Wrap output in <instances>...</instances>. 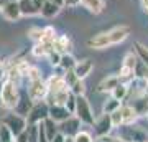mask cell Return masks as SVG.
I'll return each instance as SVG.
<instances>
[{"label": "cell", "instance_id": "41", "mask_svg": "<svg viewBox=\"0 0 148 142\" xmlns=\"http://www.w3.org/2000/svg\"><path fill=\"white\" fill-rule=\"evenodd\" d=\"M53 2H56V3H58V5H61V7L64 5V0H53Z\"/></svg>", "mask_w": 148, "mask_h": 142}, {"label": "cell", "instance_id": "39", "mask_svg": "<svg viewBox=\"0 0 148 142\" xmlns=\"http://www.w3.org/2000/svg\"><path fill=\"white\" fill-rule=\"evenodd\" d=\"M33 2H35V5H36L38 8H40V12H41V7H43V3H45L46 0H33Z\"/></svg>", "mask_w": 148, "mask_h": 142}, {"label": "cell", "instance_id": "35", "mask_svg": "<svg viewBox=\"0 0 148 142\" xmlns=\"http://www.w3.org/2000/svg\"><path fill=\"white\" fill-rule=\"evenodd\" d=\"M64 79H66V83H68V86L71 88L76 81H77V76H76V73H74V69H69V71H66V74H64Z\"/></svg>", "mask_w": 148, "mask_h": 142}, {"label": "cell", "instance_id": "5", "mask_svg": "<svg viewBox=\"0 0 148 142\" xmlns=\"http://www.w3.org/2000/svg\"><path fill=\"white\" fill-rule=\"evenodd\" d=\"M46 117H49V106L45 103H38L32 107L30 114H28V121L32 124H40L43 122Z\"/></svg>", "mask_w": 148, "mask_h": 142}, {"label": "cell", "instance_id": "18", "mask_svg": "<svg viewBox=\"0 0 148 142\" xmlns=\"http://www.w3.org/2000/svg\"><path fill=\"white\" fill-rule=\"evenodd\" d=\"M135 51H137L138 60L142 61V64H145L148 68V48L140 42H135Z\"/></svg>", "mask_w": 148, "mask_h": 142}, {"label": "cell", "instance_id": "16", "mask_svg": "<svg viewBox=\"0 0 148 142\" xmlns=\"http://www.w3.org/2000/svg\"><path fill=\"white\" fill-rule=\"evenodd\" d=\"M122 114H123V124H127V126L135 122L138 117V112L133 106H123L122 107Z\"/></svg>", "mask_w": 148, "mask_h": 142}, {"label": "cell", "instance_id": "14", "mask_svg": "<svg viewBox=\"0 0 148 142\" xmlns=\"http://www.w3.org/2000/svg\"><path fill=\"white\" fill-rule=\"evenodd\" d=\"M18 3H20L21 15H25V17H33V15H38V13H41V12H40V8L35 5V2H33V0H18Z\"/></svg>", "mask_w": 148, "mask_h": 142}, {"label": "cell", "instance_id": "48", "mask_svg": "<svg viewBox=\"0 0 148 142\" xmlns=\"http://www.w3.org/2000/svg\"><path fill=\"white\" fill-rule=\"evenodd\" d=\"M147 142H148V141H147Z\"/></svg>", "mask_w": 148, "mask_h": 142}, {"label": "cell", "instance_id": "33", "mask_svg": "<svg viewBox=\"0 0 148 142\" xmlns=\"http://www.w3.org/2000/svg\"><path fill=\"white\" fill-rule=\"evenodd\" d=\"M74 142H92V137H90L89 132L79 131L76 136H74Z\"/></svg>", "mask_w": 148, "mask_h": 142}, {"label": "cell", "instance_id": "26", "mask_svg": "<svg viewBox=\"0 0 148 142\" xmlns=\"http://www.w3.org/2000/svg\"><path fill=\"white\" fill-rule=\"evenodd\" d=\"M13 134H12V131L8 129V126H5L3 122H2V126H0V139H2V142H13Z\"/></svg>", "mask_w": 148, "mask_h": 142}, {"label": "cell", "instance_id": "19", "mask_svg": "<svg viewBox=\"0 0 148 142\" xmlns=\"http://www.w3.org/2000/svg\"><path fill=\"white\" fill-rule=\"evenodd\" d=\"M32 98L28 96L27 99H20V103H18V106H16L15 109L16 112L20 114V116H28L30 114V111H32Z\"/></svg>", "mask_w": 148, "mask_h": 142}, {"label": "cell", "instance_id": "37", "mask_svg": "<svg viewBox=\"0 0 148 142\" xmlns=\"http://www.w3.org/2000/svg\"><path fill=\"white\" fill-rule=\"evenodd\" d=\"M51 142H66V137H64L63 134H59V132H58V134L51 139Z\"/></svg>", "mask_w": 148, "mask_h": 142}, {"label": "cell", "instance_id": "6", "mask_svg": "<svg viewBox=\"0 0 148 142\" xmlns=\"http://www.w3.org/2000/svg\"><path fill=\"white\" fill-rule=\"evenodd\" d=\"M87 46L94 48V50H104V48L112 46V40H110L109 32L99 33V35H95V37L89 38V40H87Z\"/></svg>", "mask_w": 148, "mask_h": 142}, {"label": "cell", "instance_id": "4", "mask_svg": "<svg viewBox=\"0 0 148 142\" xmlns=\"http://www.w3.org/2000/svg\"><path fill=\"white\" fill-rule=\"evenodd\" d=\"M49 93L48 84L43 79H36V81H30V88H28V96L33 101H41L46 98V94Z\"/></svg>", "mask_w": 148, "mask_h": 142}, {"label": "cell", "instance_id": "28", "mask_svg": "<svg viewBox=\"0 0 148 142\" xmlns=\"http://www.w3.org/2000/svg\"><path fill=\"white\" fill-rule=\"evenodd\" d=\"M28 35H30V38H32L35 43H40L43 42V35H45V30H41V28H30L28 30Z\"/></svg>", "mask_w": 148, "mask_h": 142}, {"label": "cell", "instance_id": "42", "mask_svg": "<svg viewBox=\"0 0 148 142\" xmlns=\"http://www.w3.org/2000/svg\"><path fill=\"white\" fill-rule=\"evenodd\" d=\"M5 3H7V0H0V10L3 8V5H5Z\"/></svg>", "mask_w": 148, "mask_h": 142}, {"label": "cell", "instance_id": "45", "mask_svg": "<svg viewBox=\"0 0 148 142\" xmlns=\"http://www.w3.org/2000/svg\"><path fill=\"white\" fill-rule=\"evenodd\" d=\"M0 71H2V61H0Z\"/></svg>", "mask_w": 148, "mask_h": 142}, {"label": "cell", "instance_id": "21", "mask_svg": "<svg viewBox=\"0 0 148 142\" xmlns=\"http://www.w3.org/2000/svg\"><path fill=\"white\" fill-rule=\"evenodd\" d=\"M133 107L137 109L138 116H147L148 114V94H145L140 99H137V103H135Z\"/></svg>", "mask_w": 148, "mask_h": 142}, {"label": "cell", "instance_id": "40", "mask_svg": "<svg viewBox=\"0 0 148 142\" xmlns=\"http://www.w3.org/2000/svg\"><path fill=\"white\" fill-rule=\"evenodd\" d=\"M142 5H143V8H145V12L148 13V0H142Z\"/></svg>", "mask_w": 148, "mask_h": 142}, {"label": "cell", "instance_id": "31", "mask_svg": "<svg viewBox=\"0 0 148 142\" xmlns=\"http://www.w3.org/2000/svg\"><path fill=\"white\" fill-rule=\"evenodd\" d=\"M69 89L73 91L76 96H82V94H84V91H86V86H84V83H82V79H77V81L69 88Z\"/></svg>", "mask_w": 148, "mask_h": 142}, {"label": "cell", "instance_id": "3", "mask_svg": "<svg viewBox=\"0 0 148 142\" xmlns=\"http://www.w3.org/2000/svg\"><path fill=\"white\" fill-rule=\"evenodd\" d=\"M3 124L8 126V129L12 131V134L15 137H18L21 132H25V127H27V121L20 114H8L3 119Z\"/></svg>", "mask_w": 148, "mask_h": 142}, {"label": "cell", "instance_id": "23", "mask_svg": "<svg viewBox=\"0 0 148 142\" xmlns=\"http://www.w3.org/2000/svg\"><path fill=\"white\" fill-rule=\"evenodd\" d=\"M127 94H128L127 83H120L115 89L112 91V98H115V99H119V101H123L125 98H127Z\"/></svg>", "mask_w": 148, "mask_h": 142}, {"label": "cell", "instance_id": "17", "mask_svg": "<svg viewBox=\"0 0 148 142\" xmlns=\"http://www.w3.org/2000/svg\"><path fill=\"white\" fill-rule=\"evenodd\" d=\"M69 48H71V40H69L68 35H61V37L56 38L54 50H58L59 53H66V51H69Z\"/></svg>", "mask_w": 148, "mask_h": 142}, {"label": "cell", "instance_id": "15", "mask_svg": "<svg viewBox=\"0 0 148 142\" xmlns=\"http://www.w3.org/2000/svg\"><path fill=\"white\" fill-rule=\"evenodd\" d=\"M59 10H61V5H58L53 0H46L41 7V15L46 17V18H53L59 13Z\"/></svg>", "mask_w": 148, "mask_h": 142}, {"label": "cell", "instance_id": "34", "mask_svg": "<svg viewBox=\"0 0 148 142\" xmlns=\"http://www.w3.org/2000/svg\"><path fill=\"white\" fill-rule=\"evenodd\" d=\"M38 142H49L48 134H46V129H45V124H43V122L38 124Z\"/></svg>", "mask_w": 148, "mask_h": 142}, {"label": "cell", "instance_id": "8", "mask_svg": "<svg viewBox=\"0 0 148 142\" xmlns=\"http://www.w3.org/2000/svg\"><path fill=\"white\" fill-rule=\"evenodd\" d=\"M49 117H51L54 122H64L71 117V111H69L66 106L51 104L49 106Z\"/></svg>", "mask_w": 148, "mask_h": 142}, {"label": "cell", "instance_id": "44", "mask_svg": "<svg viewBox=\"0 0 148 142\" xmlns=\"http://www.w3.org/2000/svg\"><path fill=\"white\" fill-rule=\"evenodd\" d=\"M7 2H18V0H7Z\"/></svg>", "mask_w": 148, "mask_h": 142}, {"label": "cell", "instance_id": "20", "mask_svg": "<svg viewBox=\"0 0 148 142\" xmlns=\"http://www.w3.org/2000/svg\"><path fill=\"white\" fill-rule=\"evenodd\" d=\"M76 64H77V61L74 60L73 55H69V53H63V58H61V68L64 69V71H69V69H74L76 68Z\"/></svg>", "mask_w": 148, "mask_h": 142}, {"label": "cell", "instance_id": "38", "mask_svg": "<svg viewBox=\"0 0 148 142\" xmlns=\"http://www.w3.org/2000/svg\"><path fill=\"white\" fill-rule=\"evenodd\" d=\"M79 3H81V0H64V5L66 7H76Z\"/></svg>", "mask_w": 148, "mask_h": 142}, {"label": "cell", "instance_id": "46", "mask_svg": "<svg viewBox=\"0 0 148 142\" xmlns=\"http://www.w3.org/2000/svg\"><path fill=\"white\" fill-rule=\"evenodd\" d=\"M0 142H2V139H0Z\"/></svg>", "mask_w": 148, "mask_h": 142}, {"label": "cell", "instance_id": "29", "mask_svg": "<svg viewBox=\"0 0 148 142\" xmlns=\"http://www.w3.org/2000/svg\"><path fill=\"white\" fill-rule=\"evenodd\" d=\"M122 66L130 68V69H135V68H137V56H135L133 53H127V55H125V58H123Z\"/></svg>", "mask_w": 148, "mask_h": 142}, {"label": "cell", "instance_id": "32", "mask_svg": "<svg viewBox=\"0 0 148 142\" xmlns=\"http://www.w3.org/2000/svg\"><path fill=\"white\" fill-rule=\"evenodd\" d=\"M25 76L28 78V81H36V79H41V73H40V69L33 68V66H30V69L27 71Z\"/></svg>", "mask_w": 148, "mask_h": 142}, {"label": "cell", "instance_id": "43", "mask_svg": "<svg viewBox=\"0 0 148 142\" xmlns=\"http://www.w3.org/2000/svg\"><path fill=\"white\" fill-rule=\"evenodd\" d=\"M66 142H74V139H71V137H66Z\"/></svg>", "mask_w": 148, "mask_h": 142}, {"label": "cell", "instance_id": "7", "mask_svg": "<svg viewBox=\"0 0 148 142\" xmlns=\"http://www.w3.org/2000/svg\"><path fill=\"white\" fill-rule=\"evenodd\" d=\"M2 15L8 21H18L21 17L20 3L18 2H7L3 5V8H2Z\"/></svg>", "mask_w": 148, "mask_h": 142}, {"label": "cell", "instance_id": "9", "mask_svg": "<svg viewBox=\"0 0 148 142\" xmlns=\"http://www.w3.org/2000/svg\"><path fill=\"white\" fill-rule=\"evenodd\" d=\"M120 83H122L120 76H117V74H114V76H107V78H104L101 83H99L97 91H99V93H112V91L115 89Z\"/></svg>", "mask_w": 148, "mask_h": 142}, {"label": "cell", "instance_id": "10", "mask_svg": "<svg viewBox=\"0 0 148 142\" xmlns=\"http://www.w3.org/2000/svg\"><path fill=\"white\" fill-rule=\"evenodd\" d=\"M112 127H114V124H112V117L110 114H106L104 112V116L99 119V121L95 122V132H97V136H109V132L112 131Z\"/></svg>", "mask_w": 148, "mask_h": 142}, {"label": "cell", "instance_id": "22", "mask_svg": "<svg viewBox=\"0 0 148 142\" xmlns=\"http://www.w3.org/2000/svg\"><path fill=\"white\" fill-rule=\"evenodd\" d=\"M45 30V35H43V43H46L49 46L54 48V42H56V30H54L53 26H46V28H43Z\"/></svg>", "mask_w": 148, "mask_h": 142}, {"label": "cell", "instance_id": "13", "mask_svg": "<svg viewBox=\"0 0 148 142\" xmlns=\"http://www.w3.org/2000/svg\"><path fill=\"white\" fill-rule=\"evenodd\" d=\"M81 3H82L84 8H87L94 15L102 13L104 8H106V0H81Z\"/></svg>", "mask_w": 148, "mask_h": 142}, {"label": "cell", "instance_id": "25", "mask_svg": "<svg viewBox=\"0 0 148 142\" xmlns=\"http://www.w3.org/2000/svg\"><path fill=\"white\" fill-rule=\"evenodd\" d=\"M43 124H45V129H46L48 139H49V142H51V139H53L56 134H58V131H56V126H54V121L51 119V117H46V119L43 121Z\"/></svg>", "mask_w": 148, "mask_h": 142}, {"label": "cell", "instance_id": "11", "mask_svg": "<svg viewBox=\"0 0 148 142\" xmlns=\"http://www.w3.org/2000/svg\"><path fill=\"white\" fill-rule=\"evenodd\" d=\"M109 35H110V40H112V45H117V43H122L123 40H127L128 35H130V28L125 25H120V26H115L109 30Z\"/></svg>", "mask_w": 148, "mask_h": 142}, {"label": "cell", "instance_id": "2", "mask_svg": "<svg viewBox=\"0 0 148 142\" xmlns=\"http://www.w3.org/2000/svg\"><path fill=\"white\" fill-rule=\"evenodd\" d=\"M76 114L81 119V122H84L87 126H94V114L90 109L89 101L82 96H77V103H76Z\"/></svg>", "mask_w": 148, "mask_h": 142}, {"label": "cell", "instance_id": "12", "mask_svg": "<svg viewBox=\"0 0 148 142\" xmlns=\"http://www.w3.org/2000/svg\"><path fill=\"white\" fill-rule=\"evenodd\" d=\"M94 69V63H92V60H82V61H77L76 64V68H74V73L79 79H84L86 76H89L90 71Z\"/></svg>", "mask_w": 148, "mask_h": 142}, {"label": "cell", "instance_id": "27", "mask_svg": "<svg viewBox=\"0 0 148 142\" xmlns=\"http://www.w3.org/2000/svg\"><path fill=\"white\" fill-rule=\"evenodd\" d=\"M61 58H63V53H59L58 50H54V48L48 53V60H49V63L53 64V66H59V64H61Z\"/></svg>", "mask_w": 148, "mask_h": 142}, {"label": "cell", "instance_id": "30", "mask_svg": "<svg viewBox=\"0 0 148 142\" xmlns=\"http://www.w3.org/2000/svg\"><path fill=\"white\" fill-rule=\"evenodd\" d=\"M110 117H112V124H114V127H120L122 124H123V114H122V107L120 109H117V111H114L110 114Z\"/></svg>", "mask_w": 148, "mask_h": 142}, {"label": "cell", "instance_id": "36", "mask_svg": "<svg viewBox=\"0 0 148 142\" xmlns=\"http://www.w3.org/2000/svg\"><path fill=\"white\" fill-rule=\"evenodd\" d=\"M28 142H38V126H32L28 132Z\"/></svg>", "mask_w": 148, "mask_h": 142}, {"label": "cell", "instance_id": "1", "mask_svg": "<svg viewBox=\"0 0 148 142\" xmlns=\"http://www.w3.org/2000/svg\"><path fill=\"white\" fill-rule=\"evenodd\" d=\"M18 103H20V93H18L16 81L7 78L0 91V106H3L5 109H15Z\"/></svg>", "mask_w": 148, "mask_h": 142}, {"label": "cell", "instance_id": "47", "mask_svg": "<svg viewBox=\"0 0 148 142\" xmlns=\"http://www.w3.org/2000/svg\"><path fill=\"white\" fill-rule=\"evenodd\" d=\"M147 117H148V114H147Z\"/></svg>", "mask_w": 148, "mask_h": 142}, {"label": "cell", "instance_id": "24", "mask_svg": "<svg viewBox=\"0 0 148 142\" xmlns=\"http://www.w3.org/2000/svg\"><path fill=\"white\" fill-rule=\"evenodd\" d=\"M122 106H120V101L119 99H115V98H110V99H107L106 103H104V112L106 114H112L114 111H117V109H120Z\"/></svg>", "mask_w": 148, "mask_h": 142}]
</instances>
